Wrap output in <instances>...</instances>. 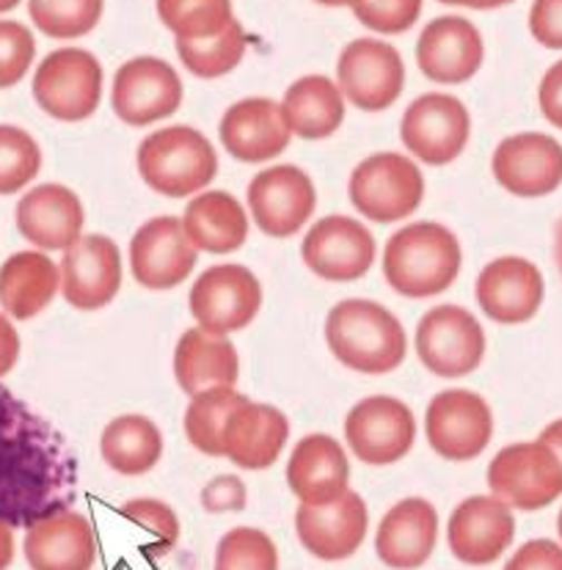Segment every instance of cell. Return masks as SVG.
I'll return each mask as SVG.
<instances>
[{
  "label": "cell",
  "instance_id": "7402d4cb",
  "mask_svg": "<svg viewBox=\"0 0 562 570\" xmlns=\"http://www.w3.org/2000/svg\"><path fill=\"white\" fill-rule=\"evenodd\" d=\"M546 284L541 267L524 257H500L480 271L474 298L494 323H530L543 306Z\"/></svg>",
  "mask_w": 562,
  "mask_h": 570
},
{
  "label": "cell",
  "instance_id": "7a4b0ae2",
  "mask_svg": "<svg viewBox=\"0 0 562 570\" xmlns=\"http://www.w3.org/2000/svg\"><path fill=\"white\" fill-rule=\"evenodd\" d=\"M326 342L339 364L362 375H386L408 353L403 323L384 304L367 298L339 301L328 312Z\"/></svg>",
  "mask_w": 562,
  "mask_h": 570
},
{
  "label": "cell",
  "instance_id": "3957f363",
  "mask_svg": "<svg viewBox=\"0 0 562 570\" xmlns=\"http://www.w3.org/2000/svg\"><path fill=\"white\" fill-rule=\"evenodd\" d=\"M457 237L436 220H416L394 232L384 252V276L405 298H433L461 276Z\"/></svg>",
  "mask_w": 562,
  "mask_h": 570
},
{
  "label": "cell",
  "instance_id": "d590c367",
  "mask_svg": "<svg viewBox=\"0 0 562 570\" xmlns=\"http://www.w3.org/2000/svg\"><path fill=\"white\" fill-rule=\"evenodd\" d=\"M248 37L237 20L210 39H177V56L190 75L201 80L224 78L246 58Z\"/></svg>",
  "mask_w": 562,
  "mask_h": 570
},
{
  "label": "cell",
  "instance_id": "9a60e30c",
  "mask_svg": "<svg viewBox=\"0 0 562 570\" xmlns=\"http://www.w3.org/2000/svg\"><path fill=\"white\" fill-rule=\"evenodd\" d=\"M248 209L254 224L268 237H293L315 215L317 190L298 166H274L248 183Z\"/></svg>",
  "mask_w": 562,
  "mask_h": 570
},
{
  "label": "cell",
  "instance_id": "8992f818",
  "mask_svg": "<svg viewBox=\"0 0 562 570\" xmlns=\"http://www.w3.org/2000/svg\"><path fill=\"white\" fill-rule=\"evenodd\" d=\"M489 488L513 510L535 513L562 497V461L543 441H519L494 455Z\"/></svg>",
  "mask_w": 562,
  "mask_h": 570
},
{
  "label": "cell",
  "instance_id": "5bb4252c",
  "mask_svg": "<svg viewBox=\"0 0 562 570\" xmlns=\"http://www.w3.org/2000/svg\"><path fill=\"white\" fill-rule=\"evenodd\" d=\"M114 114L130 127L169 119L183 105V80L164 58L138 56L116 69L111 89Z\"/></svg>",
  "mask_w": 562,
  "mask_h": 570
},
{
  "label": "cell",
  "instance_id": "52a82bcc",
  "mask_svg": "<svg viewBox=\"0 0 562 570\" xmlns=\"http://www.w3.org/2000/svg\"><path fill=\"white\" fill-rule=\"evenodd\" d=\"M33 100L58 121H83L102 100V67L83 48L53 50L33 75Z\"/></svg>",
  "mask_w": 562,
  "mask_h": 570
},
{
  "label": "cell",
  "instance_id": "8d00e7d4",
  "mask_svg": "<svg viewBox=\"0 0 562 570\" xmlns=\"http://www.w3.org/2000/svg\"><path fill=\"white\" fill-rule=\"evenodd\" d=\"M106 0H28L33 26L50 39H80L95 31Z\"/></svg>",
  "mask_w": 562,
  "mask_h": 570
},
{
  "label": "cell",
  "instance_id": "f35d334b",
  "mask_svg": "<svg viewBox=\"0 0 562 570\" xmlns=\"http://www.w3.org/2000/svg\"><path fill=\"white\" fill-rule=\"evenodd\" d=\"M42 171V149L31 132L14 125H0V196L28 188Z\"/></svg>",
  "mask_w": 562,
  "mask_h": 570
},
{
  "label": "cell",
  "instance_id": "7bdbcfd3",
  "mask_svg": "<svg viewBox=\"0 0 562 570\" xmlns=\"http://www.w3.org/2000/svg\"><path fill=\"white\" fill-rule=\"evenodd\" d=\"M356 20L378 33H405L422 14V0H356Z\"/></svg>",
  "mask_w": 562,
  "mask_h": 570
},
{
  "label": "cell",
  "instance_id": "d6986e66",
  "mask_svg": "<svg viewBox=\"0 0 562 570\" xmlns=\"http://www.w3.org/2000/svg\"><path fill=\"white\" fill-rule=\"evenodd\" d=\"M491 171L507 194L541 199L562 185V144L546 132H515L494 149Z\"/></svg>",
  "mask_w": 562,
  "mask_h": 570
},
{
  "label": "cell",
  "instance_id": "836d02e7",
  "mask_svg": "<svg viewBox=\"0 0 562 570\" xmlns=\"http://www.w3.org/2000/svg\"><path fill=\"white\" fill-rule=\"evenodd\" d=\"M100 455L119 474H147L164 458V435L152 419L141 414L116 416L102 430Z\"/></svg>",
  "mask_w": 562,
  "mask_h": 570
},
{
  "label": "cell",
  "instance_id": "b9f144b4",
  "mask_svg": "<svg viewBox=\"0 0 562 570\" xmlns=\"http://www.w3.org/2000/svg\"><path fill=\"white\" fill-rule=\"evenodd\" d=\"M121 515L158 538V543H155L152 549L155 557L169 554L174 546H177L179 519L169 504L160 502V499H130V502L121 508Z\"/></svg>",
  "mask_w": 562,
  "mask_h": 570
},
{
  "label": "cell",
  "instance_id": "4dcf8cb0",
  "mask_svg": "<svg viewBox=\"0 0 562 570\" xmlns=\"http://www.w3.org/2000/svg\"><path fill=\"white\" fill-rule=\"evenodd\" d=\"M61 289V271L48 254L17 252L0 265V306L11 320H31L48 309Z\"/></svg>",
  "mask_w": 562,
  "mask_h": 570
},
{
  "label": "cell",
  "instance_id": "816d5d0a",
  "mask_svg": "<svg viewBox=\"0 0 562 570\" xmlns=\"http://www.w3.org/2000/svg\"><path fill=\"white\" fill-rule=\"evenodd\" d=\"M438 3L463 6V9L489 11V9H500V6H510V3H513V0H438Z\"/></svg>",
  "mask_w": 562,
  "mask_h": 570
},
{
  "label": "cell",
  "instance_id": "9f6ffc18",
  "mask_svg": "<svg viewBox=\"0 0 562 570\" xmlns=\"http://www.w3.org/2000/svg\"><path fill=\"white\" fill-rule=\"evenodd\" d=\"M558 532H560V540H562V510H560V519H558Z\"/></svg>",
  "mask_w": 562,
  "mask_h": 570
},
{
  "label": "cell",
  "instance_id": "d4e9b609",
  "mask_svg": "<svg viewBox=\"0 0 562 570\" xmlns=\"http://www.w3.org/2000/svg\"><path fill=\"white\" fill-rule=\"evenodd\" d=\"M17 229L37 252H67L83 237L86 209L67 185L48 183L17 202Z\"/></svg>",
  "mask_w": 562,
  "mask_h": 570
},
{
  "label": "cell",
  "instance_id": "f907efd6",
  "mask_svg": "<svg viewBox=\"0 0 562 570\" xmlns=\"http://www.w3.org/2000/svg\"><path fill=\"white\" fill-rule=\"evenodd\" d=\"M538 441H543V444L552 446V450L558 452V458L562 461V419H554L552 424H546V428H543V433H541V439H538Z\"/></svg>",
  "mask_w": 562,
  "mask_h": 570
},
{
  "label": "cell",
  "instance_id": "277c9868",
  "mask_svg": "<svg viewBox=\"0 0 562 570\" xmlns=\"http://www.w3.org/2000/svg\"><path fill=\"white\" fill-rule=\"evenodd\" d=\"M138 174L155 194L188 199L216 179V147L188 125L164 127L149 132L138 147Z\"/></svg>",
  "mask_w": 562,
  "mask_h": 570
},
{
  "label": "cell",
  "instance_id": "4316f807",
  "mask_svg": "<svg viewBox=\"0 0 562 570\" xmlns=\"http://www.w3.org/2000/svg\"><path fill=\"white\" fill-rule=\"evenodd\" d=\"M22 551L31 570H91L97 534L78 510H61L26 529Z\"/></svg>",
  "mask_w": 562,
  "mask_h": 570
},
{
  "label": "cell",
  "instance_id": "9c48e42d",
  "mask_svg": "<svg viewBox=\"0 0 562 570\" xmlns=\"http://www.w3.org/2000/svg\"><path fill=\"white\" fill-rule=\"evenodd\" d=\"M416 356L438 377H466L483 364L485 331L463 306H436L416 325Z\"/></svg>",
  "mask_w": 562,
  "mask_h": 570
},
{
  "label": "cell",
  "instance_id": "cb8c5ba5",
  "mask_svg": "<svg viewBox=\"0 0 562 570\" xmlns=\"http://www.w3.org/2000/svg\"><path fill=\"white\" fill-rule=\"evenodd\" d=\"M224 149L235 160L265 163L279 157L293 141L284 105L268 97H248L231 105L218 127Z\"/></svg>",
  "mask_w": 562,
  "mask_h": 570
},
{
  "label": "cell",
  "instance_id": "f1b7e54d",
  "mask_svg": "<svg viewBox=\"0 0 562 570\" xmlns=\"http://www.w3.org/2000/svg\"><path fill=\"white\" fill-rule=\"evenodd\" d=\"M287 439L289 422L279 409L246 400L226 422L224 458L248 471L268 469L282 458Z\"/></svg>",
  "mask_w": 562,
  "mask_h": 570
},
{
  "label": "cell",
  "instance_id": "7dc6e473",
  "mask_svg": "<svg viewBox=\"0 0 562 570\" xmlns=\"http://www.w3.org/2000/svg\"><path fill=\"white\" fill-rule=\"evenodd\" d=\"M538 105H541V114L546 116L549 125L562 130V61L552 63L543 75L541 89H538Z\"/></svg>",
  "mask_w": 562,
  "mask_h": 570
},
{
  "label": "cell",
  "instance_id": "6da1fadb",
  "mask_svg": "<svg viewBox=\"0 0 562 570\" xmlns=\"http://www.w3.org/2000/svg\"><path fill=\"white\" fill-rule=\"evenodd\" d=\"M78 466L53 424L0 386V521L28 529L69 510Z\"/></svg>",
  "mask_w": 562,
  "mask_h": 570
},
{
  "label": "cell",
  "instance_id": "7c38bea8",
  "mask_svg": "<svg viewBox=\"0 0 562 570\" xmlns=\"http://www.w3.org/2000/svg\"><path fill=\"white\" fill-rule=\"evenodd\" d=\"M345 441L353 455L367 466H392L414 446V411L403 400L386 394L362 400L345 419Z\"/></svg>",
  "mask_w": 562,
  "mask_h": 570
},
{
  "label": "cell",
  "instance_id": "8fae6325",
  "mask_svg": "<svg viewBox=\"0 0 562 570\" xmlns=\"http://www.w3.org/2000/svg\"><path fill=\"white\" fill-rule=\"evenodd\" d=\"M425 433L438 458L466 463L483 455L491 444L494 414L480 394L469 389H447L427 405Z\"/></svg>",
  "mask_w": 562,
  "mask_h": 570
},
{
  "label": "cell",
  "instance_id": "1f68e13d",
  "mask_svg": "<svg viewBox=\"0 0 562 570\" xmlns=\"http://www.w3.org/2000/svg\"><path fill=\"white\" fill-rule=\"evenodd\" d=\"M183 229L196 252L231 254L248 240V215L226 190H205L185 207Z\"/></svg>",
  "mask_w": 562,
  "mask_h": 570
},
{
  "label": "cell",
  "instance_id": "e0dca14e",
  "mask_svg": "<svg viewBox=\"0 0 562 570\" xmlns=\"http://www.w3.org/2000/svg\"><path fill=\"white\" fill-rule=\"evenodd\" d=\"M61 295L72 309H106L121 287V252L106 235H83L63 252Z\"/></svg>",
  "mask_w": 562,
  "mask_h": 570
},
{
  "label": "cell",
  "instance_id": "60d3db41",
  "mask_svg": "<svg viewBox=\"0 0 562 570\" xmlns=\"http://www.w3.org/2000/svg\"><path fill=\"white\" fill-rule=\"evenodd\" d=\"M37 39L22 22L0 20V89L20 83L33 67Z\"/></svg>",
  "mask_w": 562,
  "mask_h": 570
},
{
  "label": "cell",
  "instance_id": "c3c4849f",
  "mask_svg": "<svg viewBox=\"0 0 562 570\" xmlns=\"http://www.w3.org/2000/svg\"><path fill=\"white\" fill-rule=\"evenodd\" d=\"M20 334L9 314H0V377L9 375L20 362Z\"/></svg>",
  "mask_w": 562,
  "mask_h": 570
},
{
  "label": "cell",
  "instance_id": "ab89813d",
  "mask_svg": "<svg viewBox=\"0 0 562 570\" xmlns=\"http://www.w3.org/2000/svg\"><path fill=\"white\" fill-rule=\"evenodd\" d=\"M213 570H279V549L263 529H229L218 543Z\"/></svg>",
  "mask_w": 562,
  "mask_h": 570
},
{
  "label": "cell",
  "instance_id": "ffe728a7",
  "mask_svg": "<svg viewBox=\"0 0 562 570\" xmlns=\"http://www.w3.org/2000/svg\"><path fill=\"white\" fill-rule=\"evenodd\" d=\"M199 252L188 240L183 220L174 215H158L132 235L130 271L141 287L174 289L194 273Z\"/></svg>",
  "mask_w": 562,
  "mask_h": 570
},
{
  "label": "cell",
  "instance_id": "ee69618b",
  "mask_svg": "<svg viewBox=\"0 0 562 570\" xmlns=\"http://www.w3.org/2000/svg\"><path fill=\"white\" fill-rule=\"evenodd\" d=\"M530 33L543 48L562 50V0H535L532 3Z\"/></svg>",
  "mask_w": 562,
  "mask_h": 570
},
{
  "label": "cell",
  "instance_id": "d6a6232c",
  "mask_svg": "<svg viewBox=\"0 0 562 570\" xmlns=\"http://www.w3.org/2000/svg\"><path fill=\"white\" fill-rule=\"evenodd\" d=\"M282 105L293 136L306 138V141L332 138L345 121V97L326 75H306L295 80Z\"/></svg>",
  "mask_w": 562,
  "mask_h": 570
},
{
  "label": "cell",
  "instance_id": "44dd1931",
  "mask_svg": "<svg viewBox=\"0 0 562 570\" xmlns=\"http://www.w3.org/2000/svg\"><path fill=\"white\" fill-rule=\"evenodd\" d=\"M515 538L513 508L491 497H469L452 510L447 523L450 551L463 566H491Z\"/></svg>",
  "mask_w": 562,
  "mask_h": 570
},
{
  "label": "cell",
  "instance_id": "681fc988",
  "mask_svg": "<svg viewBox=\"0 0 562 570\" xmlns=\"http://www.w3.org/2000/svg\"><path fill=\"white\" fill-rule=\"evenodd\" d=\"M14 562V529L0 521V570Z\"/></svg>",
  "mask_w": 562,
  "mask_h": 570
},
{
  "label": "cell",
  "instance_id": "30bf717a",
  "mask_svg": "<svg viewBox=\"0 0 562 570\" xmlns=\"http://www.w3.org/2000/svg\"><path fill=\"white\" fill-rule=\"evenodd\" d=\"M469 136H472V116L466 105L442 91L422 95L420 100L411 102L400 121V138L405 149L427 166H447L457 160L466 149Z\"/></svg>",
  "mask_w": 562,
  "mask_h": 570
},
{
  "label": "cell",
  "instance_id": "f546056e",
  "mask_svg": "<svg viewBox=\"0 0 562 570\" xmlns=\"http://www.w3.org/2000/svg\"><path fill=\"white\" fill-rule=\"evenodd\" d=\"M174 377L190 397L207 389L235 386L240 377V358L226 334L190 328L179 336L174 351Z\"/></svg>",
  "mask_w": 562,
  "mask_h": 570
},
{
  "label": "cell",
  "instance_id": "2e32d148",
  "mask_svg": "<svg viewBox=\"0 0 562 570\" xmlns=\"http://www.w3.org/2000/svg\"><path fill=\"white\" fill-rule=\"evenodd\" d=\"M375 237L362 220L347 215H326L312 224L300 243V259L326 282H356L375 265Z\"/></svg>",
  "mask_w": 562,
  "mask_h": 570
},
{
  "label": "cell",
  "instance_id": "ba28073f",
  "mask_svg": "<svg viewBox=\"0 0 562 570\" xmlns=\"http://www.w3.org/2000/svg\"><path fill=\"white\" fill-rule=\"evenodd\" d=\"M188 306L199 328L229 336L248 328L263 309V284L246 265H213L190 287Z\"/></svg>",
  "mask_w": 562,
  "mask_h": 570
},
{
  "label": "cell",
  "instance_id": "ac0fdd59",
  "mask_svg": "<svg viewBox=\"0 0 562 570\" xmlns=\"http://www.w3.org/2000/svg\"><path fill=\"white\" fill-rule=\"evenodd\" d=\"M369 529V513L356 491L342 493L326 504H300L295 534L312 557L323 562L351 560L362 549Z\"/></svg>",
  "mask_w": 562,
  "mask_h": 570
},
{
  "label": "cell",
  "instance_id": "4fadbf2b",
  "mask_svg": "<svg viewBox=\"0 0 562 570\" xmlns=\"http://www.w3.org/2000/svg\"><path fill=\"white\" fill-rule=\"evenodd\" d=\"M337 86L358 110L378 114L392 108L405 86L403 56L381 39H356L339 52Z\"/></svg>",
  "mask_w": 562,
  "mask_h": 570
},
{
  "label": "cell",
  "instance_id": "603a6c76",
  "mask_svg": "<svg viewBox=\"0 0 562 570\" xmlns=\"http://www.w3.org/2000/svg\"><path fill=\"white\" fill-rule=\"evenodd\" d=\"M485 61V45L474 22L447 14L427 22L416 42V63L433 83L457 86L472 80Z\"/></svg>",
  "mask_w": 562,
  "mask_h": 570
},
{
  "label": "cell",
  "instance_id": "11a10c76",
  "mask_svg": "<svg viewBox=\"0 0 562 570\" xmlns=\"http://www.w3.org/2000/svg\"><path fill=\"white\" fill-rule=\"evenodd\" d=\"M17 3H20V0H0V14H3V11H11V9H14Z\"/></svg>",
  "mask_w": 562,
  "mask_h": 570
},
{
  "label": "cell",
  "instance_id": "f5cc1de1",
  "mask_svg": "<svg viewBox=\"0 0 562 570\" xmlns=\"http://www.w3.org/2000/svg\"><path fill=\"white\" fill-rule=\"evenodd\" d=\"M554 262H558L562 276V218L558 220V226H554Z\"/></svg>",
  "mask_w": 562,
  "mask_h": 570
},
{
  "label": "cell",
  "instance_id": "db71d44e",
  "mask_svg": "<svg viewBox=\"0 0 562 570\" xmlns=\"http://www.w3.org/2000/svg\"><path fill=\"white\" fill-rule=\"evenodd\" d=\"M315 3H321V6H353L356 0H315Z\"/></svg>",
  "mask_w": 562,
  "mask_h": 570
},
{
  "label": "cell",
  "instance_id": "5b68a950",
  "mask_svg": "<svg viewBox=\"0 0 562 570\" xmlns=\"http://www.w3.org/2000/svg\"><path fill=\"white\" fill-rule=\"evenodd\" d=\"M351 205L375 220L394 224L416 213L425 199V177L411 157L397 153L369 155L358 163L347 183Z\"/></svg>",
  "mask_w": 562,
  "mask_h": 570
},
{
  "label": "cell",
  "instance_id": "e575fe53",
  "mask_svg": "<svg viewBox=\"0 0 562 570\" xmlns=\"http://www.w3.org/2000/svg\"><path fill=\"white\" fill-rule=\"evenodd\" d=\"M246 400V394L237 392L235 386H218L194 394L185 409V435L190 444L205 455L224 458L226 422Z\"/></svg>",
  "mask_w": 562,
  "mask_h": 570
},
{
  "label": "cell",
  "instance_id": "484cf974",
  "mask_svg": "<svg viewBox=\"0 0 562 570\" xmlns=\"http://www.w3.org/2000/svg\"><path fill=\"white\" fill-rule=\"evenodd\" d=\"M438 543V513L427 499L408 497L384 515L375 532V554L392 570H416Z\"/></svg>",
  "mask_w": 562,
  "mask_h": 570
},
{
  "label": "cell",
  "instance_id": "74e56055",
  "mask_svg": "<svg viewBox=\"0 0 562 570\" xmlns=\"http://www.w3.org/2000/svg\"><path fill=\"white\" fill-rule=\"evenodd\" d=\"M158 17L177 39H210L231 20V0H158Z\"/></svg>",
  "mask_w": 562,
  "mask_h": 570
},
{
  "label": "cell",
  "instance_id": "83f0119b",
  "mask_svg": "<svg viewBox=\"0 0 562 570\" xmlns=\"http://www.w3.org/2000/svg\"><path fill=\"white\" fill-rule=\"evenodd\" d=\"M287 485L300 504H326L351 491V463L345 446L326 433L298 441L287 463Z\"/></svg>",
  "mask_w": 562,
  "mask_h": 570
},
{
  "label": "cell",
  "instance_id": "bcb514c9",
  "mask_svg": "<svg viewBox=\"0 0 562 570\" xmlns=\"http://www.w3.org/2000/svg\"><path fill=\"white\" fill-rule=\"evenodd\" d=\"M201 502L210 513H226V510L246 508V488L237 476H218L201 493Z\"/></svg>",
  "mask_w": 562,
  "mask_h": 570
},
{
  "label": "cell",
  "instance_id": "f6af8a7d",
  "mask_svg": "<svg viewBox=\"0 0 562 570\" xmlns=\"http://www.w3.org/2000/svg\"><path fill=\"white\" fill-rule=\"evenodd\" d=\"M505 570H562V546L554 540H530L507 560Z\"/></svg>",
  "mask_w": 562,
  "mask_h": 570
}]
</instances>
